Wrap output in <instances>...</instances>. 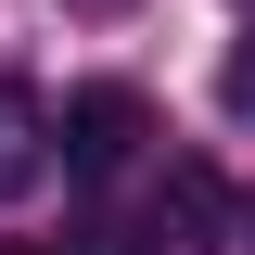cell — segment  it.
<instances>
[{
  "label": "cell",
  "mask_w": 255,
  "mask_h": 255,
  "mask_svg": "<svg viewBox=\"0 0 255 255\" xmlns=\"http://www.w3.org/2000/svg\"><path fill=\"white\" fill-rule=\"evenodd\" d=\"M51 140H64V166H77V179H115V166L153 140V115H140V90H77Z\"/></svg>",
  "instance_id": "1"
},
{
  "label": "cell",
  "mask_w": 255,
  "mask_h": 255,
  "mask_svg": "<svg viewBox=\"0 0 255 255\" xmlns=\"http://www.w3.org/2000/svg\"><path fill=\"white\" fill-rule=\"evenodd\" d=\"M153 243L166 255H217L230 243V191H217V166H166V179H153Z\"/></svg>",
  "instance_id": "2"
},
{
  "label": "cell",
  "mask_w": 255,
  "mask_h": 255,
  "mask_svg": "<svg viewBox=\"0 0 255 255\" xmlns=\"http://www.w3.org/2000/svg\"><path fill=\"white\" fill-rule=\"evenodd\" d=\"M26 179H38V102L0 90V191H26Z\"/></svg>",
  "instance_id": "3"
},
{
  "label": "cell",
  "mask_w": 255,
  "mask_h": 255,
  "mask_svg": "<svg viewBox=\"0 0 255 255\" xmlns=\"http://www.w3.org/2000/svg\"><path fill=\"white\" fill-rule=\"evenodd\" d=\"M217 90H230V115H255V38H243V51L217 64Z\"/></svg>",
  "instance_id": "4"
},
{
  "label": "cell",
  "mask_w": 255,
  "mask_h": 255,
  "mask_svg": "<svg viewBox=\"0 0 255 255\" xmlns=\"http://www.w3.org/2000/svg\"><path fill=\"white\" fill-rule=\"evenodd\" d=\"M64 13H140V0H64Z\"/></svg>",
  "instance_id": "5"
},
{
  "label": "cell",
  "mask_w": 255,
  "mask_h": 255,
  "mask_svg": "<svg viewBox=\"0 0 255 255\" xmlns=\"http://www.w3.org/2000/svg\"><path fill=\"white\" fill-rule=\"evenodd\" d=\"M0 255H38V243H0Z\"/></svg>",
  "instance_id": "6"
},
{
  "label": "cell",
  "mask_w": 255,
  "mask_h": 255,
  "mask_svg": "<svg viewBox=\"0 0 255 255\" xmlns=\"http://www.w3.org/2000/svg\"><path fill=\"white\" fill-rule=\"evenodd\" d=\"M243 230H255V204H243Z\"/></svg>",
  "instance_id": "7"
}]
</instances>
